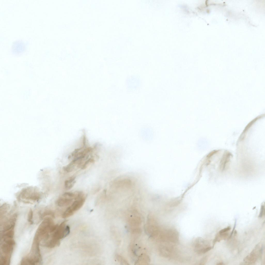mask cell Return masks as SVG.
I'll return each instance as SVG.
<instances>
[{
    "mask_svg": "<svg viewBox=\"0 0 265 265\" xmlns=\"http://www.w3.org/2000/svg\"><path fill=\"white\" fill-rule=\"evenodd\" d=\"M67 221L65 220L58 225L56 230L51 233L50 240L45 244L46 247L53 248L60 244V240L65 237L70 233V228L66 225Z\"/></svg>",
    "mask_w": 265,
    "mask_h": 265,
    "instance_id": "1",
    "label": "cell"
},
{
    "mask_svg": "<svg viewBox=\"0 0 265 265\" xmlns=\"http://www.w3.org/2000/svg\"><path fill=\"white\" fill-rule=\"evenodd\" d=\"M85 200L84 196L76 200L64 212L62 215V217L66 218L72 215L82 207Z\"/></svg>",
    "mask_w": 265,
    "mask_h": 265,
    "instance_id": "2",
    "label": "cell"
},
{
    "mask_svg": "<svg viewBox=\"0 0 265 265\" xmlns=\"http://www.w3.org/2000/svg\"><path fill=\"white\" fill-rule=\"evenodd\" d=\"M159 234V238L164 241L175 243L179 239L178 232L175 229H169Z\"/></svg>",
    "mask_w": 265,
    "mask_h": 265,
    "instance_id": "3",
    "label": "cell"
},
{
    "mask_svg": "<svg viewBox=\"0 0 265 265\" xmlns=\"http://www.w3.org/2000/svg\"><path fill=\"white\" fill-rule=\"evenodd\" d=\"M204 240L202 238L199 237L196 238L194 242L195 251L198 254H204L206 248L204 246Z\"/></svg>",
    "mask_w": 265,
    "mask_h": 265,
    "instance_id": "4",
    "label": "cell"
},
{
    "mask_svg": "<svg viewBox=\"0 0 265 265\" xmlns=\"http://www.w3.org/2000/svg\"><path fill=\"white\" fill-rule=\"evenodd\" d=\"M73 198L62 196L58 198L56 202L57 205L60 207L67 206L72 202Z\"/></svg>",
    "mask_w": 265,
    "mask_h": 265,
    "instance_id": "5",
    "label": "cell"
},
{
    "mask_svg": "<svg viewBox=\"0 0 265 265\" xmlns=\"http://www.w3.org/2000/svg\"><path fill=\"white\" fill-rule=\"evenodd\" d=\"M141 219L137 215L131 216L128 219V222L130 225L133 227L139 226L141 223Z\"/></svg>",
    "mask_w": 265,
    "mask_h": 265,
    "instance_id": "6",
    "label": "cell"
},
{
    "mask_svg": "<svg viewBox=\"0 0 265 265\" xmlns=\"http://www.w3.org/2000/svg\"><path fill=\"white\" fill-rule=\"evenodd\" d=\"M150 261L149 256L146 254H143L138 257L136 263L137 264H148Z\"/></svg>",
    "mask_w": 265,
    "mask_h": 265,
    "instance_id": "7",
    "label": "cell"
},
{
    "mask_svg": "<svg viewBox=\"0 0 265 265\" xmlns=\"http://www.w3.org/2000/svg\"><path fill=\"white\" fill-rule=\"evenodd\" d=\"M75 179V177H73L65 181L64 186L66 189H70L73 186L76 182Z\"/></svg>",
    "mask_w": 265,
    "mask_h": 265,
    "instance_id": "8",
    "label": "cell"
},
{
    "mask_svg": "<svg viewBox=\"0 0 265 265\" xmlns=\"http://www.w3.org/2000/svg\"><path fill=\"white\" fill-rule=\"evenodd\" d=\"M116 260L117 261L122 265H129L127 261L122 256L118 255H116L115 256Z\"/></svg>",
    "mask_w": 265,
    "mask_h": 265,
    "instance_id": "9",
    "label": "cell"
},
{
    "mask_svg": "<svg viewBox=\"0 0 265 265\" xmlns=\"http://www.w3.org/2000/svg\"><path fill=\"white\" fill-rule=\"evenodd\" d=\"M94 162L93 159L90 158L86 161L82 165L81 168L82 169H84L86 168L90 164Z\"/></svg>",
    "mask_w": 265,
    "mask_h": 265,
    "instance_id": "10",
    "label": "cell"
},
{
    "mask_svg": "<svg viewBox=\"0 0 265 265\" xmlns=\"http://www.w3.org/2000/svg\"><path fill=\"white\" fill-rule=\"evenodd\" d=\"M33 216V211L31 209H30L28 215V221L31 224H32L33 223V222L32 221V218Z\"/></svg>",
    "mask_w": 265,
    "mask_h": 265,
    "instance_id": "11",
    "label": "cell"
},
{
    "mask_svg": "<svg viewBox=\"0 0 265 265\" xmlns=\"http://www.w3.org/2000/svg\"><path fill=\"white\" fill-rule=\"evenodd\" d=\"M231 227L230 226H228L227 227L219 231V233L220 234H223L228 231H229Z\"/></svg>",
    "mask_w": 265,
    "mask_h": 265,
    "instance_id": "12",
    "label": "cell"
},
{
    "mask_svg": "<svg viewBox=\"0 0 265 265\" xmlns=\"http://www.w3.org/2000/svg\"><path fill=\"white\" fill-rule=\"evenodd\" d=\"M264 211V207L263 205H261L260 214L259 216V217L261 218L263 216Z\"/></svg>",
    "mask_w": 265,
    "mask_h": 265,
    "instance_id": "13",
    "label": "cell"
},
{
    "mask_svg": "<svg viewBox=\"0 0 265 265\" xmlns=\"http://www.w3.org/2000/svg\"><path fill=\"white\" fill-rule=\"evenodd\" d=\"M236 223H237V220L235 219V220L234 224V226L233 229H232V232H231V234L230 235V238H231L232 236V234H233V232H234V230H235V227L236 226Z\"/></svg>",
    "mask_w": 265,
    "mask_h": 265,
    "instance_id": "14",
    "label": "cell"
},
{
    "mask_svg": "<svg viewBox=\"0 0 265 265\" xmlns=\"http://www.w3.org/2000/svg\"><path fill=\"white\" fill-rule=\"evenodd\" d=\"M217 264H218V265H223V264H224L223 263L221 262V263H218Z\"/></svg>",
    "mask_w": 265,
    "mask_h": 265,
    "instance_id": "15",
    "label": "cell"
}]
</instances>
